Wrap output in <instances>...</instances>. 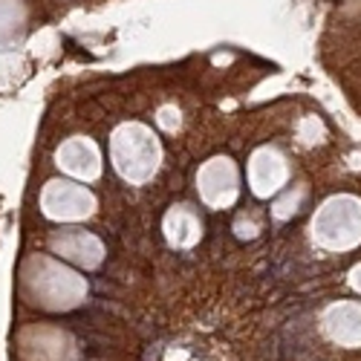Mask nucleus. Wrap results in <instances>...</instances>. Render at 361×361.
I'll use <instances>...</instances> for the list:
<instances>
[{"label":"nucleus","instance_id":"nucleus-1","mask_svg":"<svg viewBox=\"0 0 361 361\" xmlns=\"http://www.w3.org/2000/svg\"><path fill=\"white\" fill-rule=\"evenodd\" d=\"M20 289L32 304L44 310H70L84 298L87 286L70 269L49 257H29L20 272Z\"/></svg>","mask_w":361,"mask_h":361},{"label":"nucleus","instance_id":"nucleus-3","mask_svg":"<svg viewBox=\"0 0 361 361\" xmlns=\"http://www.w3.org/2000/svg\"><path fill=\"white\" fill-rule=\"evenodd\" d=\"M96 200L87 188L64 179H52L41 191V212L52 220H84L93 214Z\"/></svg>","mask_w":361,"mask_h":361},{"label":"nucleus","instance_id":"nucleus-7","mask_svg":"<svg viewBox=\"0 0 361 361\" xmlns=\"http://www.w3.org/2000/svg\"><path fill=\"white\" fill-rule=\"evenodd\" d=\"M281 179H283V165H281L278 154H272V150H257L255 159H252V185H255V191L257 194L275 191Z\"/></svg>","mask_w":361,"mask_h":361},{"label":"nucleus","instance_id":"nucleus-5","mask_svg":"<svg viewBox=\"0 0 361 361\" xmlns=\"http://www.w3.org/2000/svg\"><path fill=\"white\" fill-rule=\"evenodd\" d=\"M49 246L58 255H61V257L75 260V263H81L87 269L99 266L102 263V255H104L99 240L93 234H84V231H55L52 240H49Z\"/></svg>","mask_w":361,"mask_h":361},{"label":"nucleus","instance_id":"nucleus-9","mask_svg":"<svg viewBox=\"0 0 361 361\" xmlns=\"http://www.w3.org/2000/svg\"><path fill=\"white\" fill-rule=\"evenodd\" d=\"M26 26L23 0H0V47H12Z\"/></svg>","mask_w":361,"mask_h":361},{"label":"nucleus","instance_id":"nucleus-6","mask_svg":"<svg viewBox=\"0 0 361 361\" xmlns=\"http://www.w3.org/2000/svg\"><path fill=\"white\" fill-rule=\"evenodd\" d=\"M58 165H61L67 173L81 176V179H93L102 171V159L99 150L90 139H70L58 147Z\"/></svg>","mask_w":361,"mask_h":361},{"label":"nucleus","instance_id":"nucleus-4","mask_svg":"<svg viewBox=\"0 0 361 361\" xmlns=\"http://www.w3.org/2000/svg\"><path fill=\"white\" fill-rule=\"evenodd\" d=\"M200 194L208 205H228L237 197V171L228 159H212L200 171Z\"/></svg>","mask_w":361,"mask_h":361},{"label":"nucleus","instance_id":"nucleus-2","mask_svg":"<svg viewBox=\"0 0 361 361\" xmlns=\"http://www.w3.org/2000/svg\"><path fill=\"white\" fill-rule=\"evenodd\" d=\"M113 162L130 183H145L147 176H154L159 165V145L154 133L142 125H122L113 133Z\"/></svg>","mask_w":361,"mask_h":361},{"label":"nucleus","instance_id":"nucleus-8","mask_svg":"<svg viewBox=\"0 0 361 361\" xmlns=\"http://www.w3.org/2000/svg\"><path fill=\"white\" fill-rule=\"evenodd\" d=\"M165 231L173 246H194L200 237V223L185 205H179L165 217Z\"/></svg>","mask_w":361,"mask_h":361}]
</instances>
